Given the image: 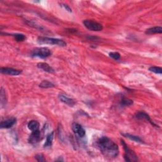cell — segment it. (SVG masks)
<instances>
[{
	"label": "cell",
	"mask_w": 162,
	"mask_h": 162,
	"mask_svg": "<svg viewBox=\"0 0 162 162\" xmlns=\"http://www.w3.org/2000/svg\"><path fill=\"white\" fill-rule=\"evenodd\" d=\"M96 147L101 153L108 158H115L119 154L118 145L108 137L103 136L95 142Z\"/></svg>",
	"instance_id": "cell-1"
},
{
	"label": "cell",
	"mask_w": 162,
	"mask_h": 162,
	"mask_svg": "<svg viewBox=\"0 0 162 162\" xmlns=\"http://www.w3.org/2000/svg\"><path fill=\"white\" fill-rule=\"evenodd\" d=\"M39 87L42 88H51L55 87V85L48 81H43L39 84Z\"/></svg>",
	"instance_id": "cell-17"
},
{
	"label": "cell",
	"mask_w": 162,
	"mask_h": 162,
	"mask_svg": "<svg viewBox=\"0 0 162 162\" xmlns=\"http://www.w3.org/2000/svg\"><path fill=\"white\" fill-rule=\"evenodd\" d=\"M54 138V132H52V133H49L47 137L46 142L44 144V147H50L53 144V141Z\"/></svg>",
	"instance_id": "cell-14"
},
{
	"label": "cell",
	"mask_w": 162,
	"mask_h": 162,
	"mask_svg": "<svg viewBox=\"0 0 162 162\" xmlns=\"http://www.w3.org/2000/svg\"><path fill=\"white\" fill-rule=\"evenodd\" d=\"M62 6H63L66 10H67L69 12H72V9L70 8V6L66 4H61Z\"/></svg>",
	"instance_id": "cell-23"
},
{
	"label": "cell",
	"mask_w": 162,
	"mask_h": 162,
	"mask_svg": "<svg viewBox=\"0 0 162 162\" xmlns=\"http://www.w3.org/2000/svg\"><path fill=\"white\" fill-rule=\"evenodd\" d=\"M132 104H133V102L132 100L126 98H122L121 100L120 101V105L122 106H127Z\"/></svg>",
	"instance_id": "cell-18"
},
{
	"label": "cell",
	"mask_w": 162,
	"mask_h": 162,
	"mask_svg": "<svg viewBox=\"0 0 162 162\" xmlns=\"http://www.w3.org/2000/svg\"><path fill=\"white\" fill-rule=\"evenodd\" d=\"M149 70L157 74L162 73V69L159 67H151L149 68Z\"/></svg>",
	"instance_id": "cell-20"
},
{
	"label": "cell",
	"mask_w": 162,
	"mask_h": 162,
	"mask_svg": "<svg viewBox=\"0 0 162 162\" xmlns=\"http://www.w3.org/2000/svg\"><path fill=\"white\" fill-rule=\"evenodd\" d=\"M15 39L18 42H22L25 39H26V37L25 35L22 34H16L13 35Z\"/></svg>",
	"instance_id": "cell-19"
},
{
	"label": "cell",
	"mask_w": 162,
	"mask_h": 162,
	"mask_svg": "<svg viewBox=\"0 0 162 162\" xmlns=\"http://www.w3.org/2000/svg\"><path fill=\"white\" fill-rule=\"evenodd\" d=\"M37 43L40 44H51L57 45L59 46L64 47L67 46V43L62 39L53 38L48 37H39L37 39Z\"/></svg>",
	"instance_id": "cell-2"
},
{
	"label": "cell",
	"mask_w": 162,
	"mask_h": 162,
	"mask_svg": "<svg viewBox=\"0 0 162 162\" xmlns=\"http://www.w3.org/2000/svg\"><path fill=\"white\" fill-rule=\"evenodd\" d=\"M122 144L123 147L124 151H125V153H124V159L126 161H138V158L135 153L131 150V149L129 148L128 146L126 144V143L124 142L123 140H121Z\"/></svg>",
	"instance_id": "cell-4"
},
{
	"label": "cell",
	"mask_w": 162,
	"mask_h": 162,
	"mask_svg": "<svg viewBox=\"0 0 162 162\" xmlns=\"http://www.w3.org/2000/svg\"><path fill=\"white\" fill-rule=\"evenodd\" d=\"M52 54V51L48 48H35L31 52V56L39 58H46Z\"/></svg>",
	"instance_id": "cell-3"
},
{
	"label": "cell",
	"mask_w": 162,
	"mask_h": 162,
	"mask_svg": "<svg viewBox=\"0 0 162 162\" xmlns=\"http://www.w3.org/2000/svg\"><path fill=\"white\" fill-rule=\"evenodd\" d=\"M35 158L37 161L42 162V161H46V159L44 158V156L42 154H37L35 156Z\"/></svg>",
	"instance_id": "cell-22"
},
{
	"label": "cell",
	"mask_w": 162,
	"mask_h": 162,
	"mask_svg": "<svg viewBox=\"0 0 162 162\" xmlns=\"http://www.w3.org/2000/svg\"><path fill=\"white\" fill-rule=\"evenodd\" d=\"M72 129L73 132L75 133V134L79 136V138H84L85 135V131L82 127V126L77 123H73L72 124Z\"/></svg>",
	"instance_id": "cell-7"
},
{
	"label": "cell",
	"mask_w": 162,
	"mask_h": 162,
	"mask_svg": "<svg viewBox=\"0 0 162 162\" xmlns=\"http://www.w3.org/2000/svg\"><path fill=\"white\" fill-rule=\"evenodd\" d=\"M17 119L15 118H11L7 120L1 122L0 123V127L2 129H10L12 126H14L16 123Z\"/></svg>",
	"instance_id": "cell-9"
},
{
	"label": "cell",
	"mask_w": 162,
	"mask_h": 162,
	"mask_svg": "<svg viewBox=\"0 0 162 162\" xmlns=\"http://www.w3.org/2000/svg\"><path fill=\"white\" fill-rule=\"evenodd\" d=\"M58 98L62 103H64L67 105H69L70 106H73L75 105V104H76V102H75L73 99L69 98L68 96H65L64 94H60L58 95Z\"/></svg>",
	"instance_id": "cell-11"
},
{
	"label": "cell",
	"mask_w": 162,
	"mask_h": 162,
	"mask_svg": "<svg viewBox=\"0 0 162 162\" xmlns=\"http://www.w3.org/2000/svg\"><path fill=\"white\" fill-rule=\"evenodd\" d=\"M37 66L39 69L44 70L46 72L50 73H53L55 72V70L50 65L46 63H44V62H41V63L37 64Z\"/></svg>",
	"instance_id": "cell-12"
},
{
	"label": "cell",
	"mask_w": 162,
	"mask_h": 162,
	"mask_svg": "<svg viewBox=\"0 0 162 162\" xmlns=\"http://www.w3.org/2000/svg\"><path fill=\"white\" fill-rule=\"evenodd\" d=\"M27 127L32 132L36 131L39 129V123L36 120H31L28 123Z\"/></svg>",
	"instance_id": "cell-13"
},
{
	"label": "cell",
	"mask_w": 162,
	"mask_h": 162,
	"mask_svg": "<svg viewBox=\"0 0 162 162\" xmlns=\"http://www.w3.org/2000/svg\"><path fill=\"white\" fill-rule=\"evenodd\" d=\"M109 56L115 60H118L120 58V54L118 52H111L109 53Z\"/></svg>",
	"instance_id": "cell-21"
},
{
	"label": "cell",
	"mask_w": 162,
	"mask_h": 162,
	"mask_svg": "<svg viewBox=\"0 0 162 162\" xmlns=\"http://www.w3.org/2000/svg\"><path fill=\"white\" fill-rule=\"evenodd\" d=\"M135 118H138V119H140V120H147L149 122H150L151 124H152V125L156 127H158V126H156V124L151 120L150 118V117H149L147 114H146L145 112H143V111H139L138 112V113H137L135 114Z\"/></svg>",
	"instance_id": "cell-10"
},
{
	"label": "cell",
	"mask_w": 162,
	"mask_h": 162,
	"mask_svg": "<svg viewBox=\"0 0 162 162\" xmlns=\"http://www.w3.org/2000/svg\"><path fill=\"white\" fill-rule=\"evenodd\" d=\"M162 28L160 26L153 27L149 28L146 31V34H161Z\"/></svg>",
	"instance_id": "cell-15"
},
{
	"label": "cell",
	"mask_w": 162,
	"mask_h": 162,
	"mask_svg": "<svg viewBox=\"0 0 162 162\" xmlns=\"http://www.w3.org/2000/svg\"><path fill=\"white\" fill-rule=\"evenodd\" d=\"M0 72L3 74L9 75V76H19V75H20L22 73V70L7 67L1 68Z\"/></svg>",
	"instance_id": "cell-8"
},
{
	"label": "cell",
	"mask_w": 162,
	"mask_h": 162,
	"mask_svg": "<svg viewBox=\"0 0 162 162\" xmlns=\"http://www.w3.org/2000/svg\"><path fill=\"white\" fill-rule=\"evenodd\" d=\"M122 135L126 137V138H129V139L131 140H132L136 143H144V141L143 140L140 138L138 136H136V135H132V134H128V133H126V134H122Z\"/></svg>",
	"instance_id": "cell-16"
},
{
	"label": "cell",
	"mask_w": 162,
	"mask_h": 162,
	"mask_svg": "<svg viewBox=\"0 0 162 162\" xmlns=\"http://www.w3.org/2000/svg\"><path fill=\"white\" fill-rule=\"evenodd\" d=\"M83 23L87 29L92 31H101L103 29L101 23L92 20H84Z\"/></svg>",
	"instance_id": "cell-5"
},
{
	"label": "cell",
	"mask_w": 162,
	"mask_h": 162,
	"mask_svg": "<svg viewBox=\"0 0 162 162\" xmlns=\"http://www.w3.org/2000/svg\"><path fill=\"white\" fill-rule=\"evenodd\" d=\"M41 140V134L39 130L32 132L31 134L29 135L28 141L32 144H35L38 143Z\"/></svg>",
	"instance_id": "cell-6"
}]
</instances>
